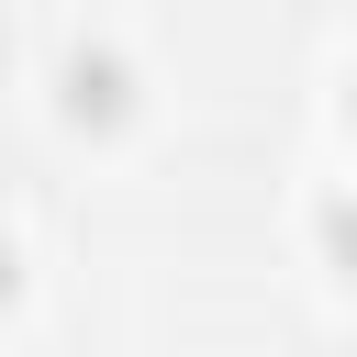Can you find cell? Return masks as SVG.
Segmentation results:
<instances>
[{"label": "cell", "mask_w": 357, "mask_h": 357, "mask_svg": "<svg viewBox=\"0 0 357 357\" xmlns=\"http://www.w3.org/2000/svg\"><path fill=\"white\" fill-rule=\"evenodd\" d=\"M346 123H357V78H346Z\"/></svg>", "instance_id": "cell-4"}, {"label": "cell", "mask_w": 357, "mask_h": 357, "mask_svg": "<svg viewBox=\"0 0 357 357\" xmlns=\"http://www.w3.org/2000/svg\"><path fill=\"white\" fill-rule=\"evenodd\" d=\"M0 301H22V245L0 234Z\"/></svg>", "instance_id": "cell-3"}, {"label": "cell", "mask_w": 357, "mask_h": 357, "mask_svg": "<svg viewBox=\"0 0 357 357\" xmlns=\"http://www.w3.org/2000/svg\"><path fill=\"white\" fill-rule=\"evenodd\" d=\"M312 245H324V268L357 279V190H324V201H312Z\"/></svg>", "instance_id": "cell-2"}, {"label": "cell", "mask_w": 357, "mask_h": 357, "mask_svg": "<svg viewBox=\"0 0 357 357\" xmlns=\"http://www.w3.org/2000/svg\"><path fill=\"white\" fill-rule=\"evenodd\" d=\"M56 100H67V123H123L134 112V78H123L112 45H67L56 56Z\"/></svg>", "instance_id": "cell-1"}]
</instances>
